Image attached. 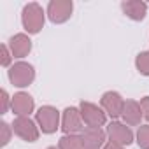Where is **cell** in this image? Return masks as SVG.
<instances>
[{"label": "cell", "instance_id": "obj_1", "mask_svg": "<svg viewBox=\"0 0 149 149\" xmlns=\"http://www.w3.org/2000/svg\"><path fill=\"white\" fill-rule=\"evenodd\" d=\"M44 11L39 4L32 2V4H26L23 7V13H21V21H23V26L28 33H39L44 26Z\"/></svg>", "mask_w": 149, "mask_h": 149}, {"label": "cell", "instance_id": "obj_2", "mask_svg": "<svg viewBox=\"0 0 149 149\" xmlns=\"http://www.w3.org/2000/svg\"><path fill=\"white\" fill-rule=\"evenodd\" d=\"M33 79H35V70L26 61H18L9 68V81L18 88H25L32 84Z\"/></svg>", "mask_w": 149, "mask_h": 149}, {"label": "cell", "instance_id": "obj_3", "mask_svg": "<svg viewBox=\"0 0 149 149\" xmlns=\"http://www.w3.org/2000/svg\"><path fill=\"white\" fill-rule=\"evenodd\" d=\"M35 119H37V125L40 126L42 133H54L56 128L60 126V112L51 105L40 107L35 114Z\"/></svg>", "mask_w": 149, "mask_h": 149}, {"label": "cell", "instance_id": "obj_4", "mask_svg": "<svg viewBox=\"0 0 149 149\" xmlns=\"http://www.w3.org/2000/svg\"><path fill=\"white\" fill-rule=\"evenodd\" d=\"M79 111H81L83 121L88 125V128H100V126H104L105 121H107L105 112H104L98 105H95V104H91V102H81Z\"/></svg>", "mask_w": 149, "mask_h": 149}, {"label": "cell", "instance_id": "obj_5", "mask_svg": "<svg viewBox=\"0 0 149 149\" xmlns=\"http://www.w3.org/2000/svg\"><path fill=\"white\" fill-rule=\"evenodd\" d=\"M13 132L25 142H35L39 139V128L28 116H18L13 121Z\"/></svg>", "mask_w": 149, "mask_h": 149}, {"label": "cell", "instance_id": "obj_6", "mask_svg": "<svg viewBox=\"0 0 149 149\" xmlns=\"http://www.w3.org/2000/svg\"><path fill=\"white\" fill-rule=\"evenodd\" d=\"M61 130L65 135H76L77 132L84 130V121L81 116V111L76 107H67L61 116Z\"/></svg>", "mask_w": 149, "mask_h": 149}, {"label": "cell", "instance_id": "obj_7", "mask_svg": "<svg viewBox=\"0 0 149 149\" xmlns=\"http://www.w3.org/2000/svg\"><path fill=\"white\" fill-rule=\"evenodd\" d=\"M74 11V4L70 0H51L47 4V18L53 23H65Z\"/></svg>", "mask_w": 149, "mask_h": 149}, {"label": "cell", "instance_id": "obj_8", "mask_svg": "<svg viewBox=\"0 0 149 149\" xmlns=\"http://www.w3.org/2000/svg\"><path fill=\"white\" fill-rule=\"evenodd\" d=\"M107 137L111 139V142L112 144H118V146H130L132 142H133V133H132V130L126 126V125H123V123H119V121H112L109 126H107Z\"/></svg>", "mask_w": 149, "mask_h": 149}, {"label": "cell", "instance_id": "obj_9", "mask_svg": "<svg viewBox=\"0 0 149 149\" xmlns=\"http://www.w3.org/2000/svg\"><path fill=\"white\" fill-rule=\"evenodd\" d=\"M102 107L112 119H116V118L123 116L125 100L118 91H107L102 95Z\"/></svg>", "mask_w": 149, "mask_h": 149}, {"label": "cell", "instance_id": "obj_10", "mask_svg": "<svg viewBox=\"0 0 149 149\" xmlns=\"http://www.w3.org/2000/svg\"><path fill=\"white\" fill-rule=\"evenodd\" d=\"M105 132L102 128H84L81 133L84 149H100L105 142Z\"/></svg>", "mask_w": 149, "mask_h": 149}, {"label": "cell", "instance_id": "obj_11", "mask_svg": "<svg viewBox=\"0 0 149 149\" xmlns=\"http://www.w3.org/2000/svg\"><path fill=\"white\" fill-rule=\"evenodd\" d=\"M11 100H13L11 109H13V112L18 114V116H28V114L33 111V107H35L33 98H32L28 93H25V91L16 93Z\"/></svg>", "mask_w": 149, "mask_h": 149}, {"label": "cell", "instance_id": "obj_12", "mask_svg": "<svg viewBox=\"0 0 149 149\" xmlns=\"http://www.w3.org/2000/svg\"><path fill=\"white\" fill-rule=\"evenodd\" d=\"M9 49L14 58H25L32 51V40L25 33H16L9 40Z\"/></svg>", "mask_w": 149, "mask_h": 149}, {"label": "cell", "instance_id": "obj_13", "mask_svg": "<svg viewBox=\"0 0 149 149\" xmlns=\"http://www.w3.org/2000/svg\"><path fill=\"white\" fill-rule=\"evenodd\" d=\"M121 9H123V13L130 19L142 21L146 18V13H147V4L146 2H140V0H128V2H123L121 4Z\"/></svg>", "mask_w": 149, "mask_h": 149}, {"label": "cell", "instance_id": "obj_14", "mask_svg": "<svg viewBox=\"0 0 149 149\" xmlns=\"http://www.w3.org/2000/svg\"><path fill=\"white\" fill-rule=\"evenodd\" d=\"M142 116H144V112H142V107H140L139 102H135V100H126L125 102V109H123V116L121 118L125 119L126 125H130V126L139 125Z\"/></svg>", "mask_w": 149, "mask_h": 149}, {"label": "cell", "instance_id": "obj_15", "mask_svg": "<svg viewBox=\"0 0 149 149\" xmlns=\"http://www.w3.org/2000/svg\"><path fill=\"white\" fill-rule=\"evenodd\" d=\"M60 149H84L83 147V139L79 135H65L58 142Z\"/></svg>", "mask_w": 149, "mask_h": 149}, {"label": "cell", "instance_id": "obj_16", "mask_svg": "<svg viewBox=\"0 0 149 149\" xmlns=\"http://www.w3.org/2000/svg\"><path fill=\"white\" fill-rule=\"evenodd\" d=\"M135 67L142 76H149V51L139 53L135 58Z\"/></svg>", "mask_w": 149, "mask_h": 149}, {"label": "cell", "instance_id": "obj_17", "mask_svg": "<svg viewBox=\"0 0 149 149\" xmlns=\"http://www.w3.org/2000/svg\"><path fill=\"white\" fill-rule=\"evenodd\" d=\"M137 144L140 149H149V125H144L137 132Z\"/></svg>", "mask_w": 149, "mask_h": 149}, {"label": "cell", "instance_id": "obj_18", "mask_svg": "<svg viewBox=\"0 0 149 149\" xmlns=\"http://www.w3.org/2000/svg\"><path fill=\"white\" fill-rule=\"evenodd\" d=\"M0 132H2V139H0V146H7L11 140V133H13V126H9L6 121L0 125Z\"/></svg>", "mask_w": 149, "mask_h": 149}, {"label": "cell", "instance_id": "obj_19", "mask_svg": "<svg viewBox=\"0 0 149 149\" xmlns=\"http://www.w3.org/2000/svg\"><path fill=\"white\" fill-rule=\"evenodd\" d=\"M0 51H2V58H0V63H2V67H9V63H11V58H13V53H11V49L4 44L2 47H0Z\"/></svg>", "mask_w": 149, "mask_h": 149}, {"label": "cell", "instance_id": "obj_20", "mask_svg": "<svg viewBox=\"0 0 149 149\" xmlns=\"http://www.w3.org/2000/svg\"><path fill=\"white\" fill-rule=\"evenodd\" d=\"M0 100H2V107H0V114H6L7 112V109H9V104H13V100H9V95H7V91L6 90H2L0 91Z\"/></svg>", "mask_w": 149, "mask_h": 149}, {"label": "cell", "instance_id": "obj_21", "mask_svg": "<svg viewBox=\"0 0 149 149\" xmlns=\"http://www.w3.org/2000/svg\"><path fill=\"white\" fill-rule=\"evenodd\" d=\"M140 107H142V112H144V118L149 121V97H144L140 100Z\"/></svg>", "mask_w": 149, "mask_h": 149}, {"label": "cell", "instance_id": "obj_22", "mask_svg": "<svg viewBox=\"0 0 149 149\" xmlns=\"http://www.w3.org/2000/svg\"><path fill=\"white\" fill-rule=\"evenodd\" d=\"M104 149H123V147H121V146H118V144H112V142H109V144H107Z\"/></svg>", "mask_w": 149, "mask_h": 149}, {"label": "cell", "instance_id": "obj_23", "mask_svg": "<svg viewBox=\"0 0 149 149\" xmlns=\"http://www.w3.org/2000/svg\"><path fill=\"white\" fill-rule=\"evenodd\" d=\"M47 149H56V147H47Z\"/></svg>", "mask_w": 149, "mask_h": 149}]
</instances>
